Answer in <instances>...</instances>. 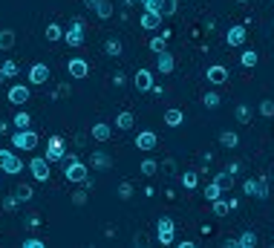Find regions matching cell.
Segmentation results:
<instances>
[{
    "mask_svg": "<svg viewBox=\"0 0 274 248\" xmlns=\"http://www.w3.org/2000/svg\"><path fill=\"white\" fill-rule=\"evenodd\" d=\"M41 144V136L35 130H29V127H23V130H18L15 136H12V147L15 150H23V153H29V150H35Z\"/></svg>",
    "mask_w": 274,
    "mask_h": 248,
    "instance_id": "6da1fadb",
    "label": "cell"
},
{
    "mask_svg": "<svg viewBox=\"0 0 274 248\" xmlns=\"http://www.w3.org/2000/svg\"><path fill=\"white\" fill-rule=\"evenodd\" d=\"M64 176H67V182H72V185H84V182L90 179V170H87V165H84L81 159H75V162L64 165Z\"/></svg>",
    "mask_w": 274,
    "mask_h": 248,
    "instance_id": "7a4b0ae2",
    "label": "cell"
},
{
    "mask_svg": "<svg viewBox=\"0 0 274 248\" xmlns=\"http://www.w3.org/2000/svg\"><path fill=\"white\" fill-rule=\"evenodd\" d=\"M0 170L9 173V176H18L23 170V159L18 153H12V150H0Z\"/></svg>",
    "mask_w": 274,
    "mask_h": 248,
    "instance_id": "3957f363",
    "label": "cell"
},
{
    "mask_svg": "<svg viewBox=\"0 0 274 248\" xmlns=\"http://www.w3.org/2000/svg\"><path fill=\"white\" fill-rule=\"evenodd\" d=\"M64 41H67V47H84V21L81 18H75L72 24H69V29L64 32Z\"/></svg>",
    "mask_w": 274,
    "mask_h": 248,
    "instance_id": "277c9868",
    "label": "cell"
},
{
    "mask_svg": "<svg viewBox=\"0 0 274 248\" xmlns=\"http://www.w3.org/2000/svg\"><path fill=\"white\" fill-rule=\"evenodd\" d=\"M64 156H67L64 136H49V142H46V159H49V162H61Z\"/></svg>",
    "mask_w": 274,
    "mask_h": 248,
    "instance_id": "5b68a950",
    "label": "cell"
},
{
    "mask_svg": "<svg viewBox=\"0 0 274 248\" xmlns=\"http://www.w3.org/2000/svg\"><path fill=\"white\" fill-rule=\"evenodd\" d=\"M29 170H32L35 182H46V179L52 176V173H49V159H46V156H35L32 162H29Z\"/></svg>",
    "mask_w": 274,
    "mask_h": 248,
    "instance_id": "8992f818",
    "label": "cell"
},
{
    "mask_svg": "<svg viewBox=\"0 0 274 248\" xmlns=\"http://www.w3.org/2000/svg\"><path fill=\"white\" fill-rule=\"evenodd\" d=\"M245 38H248V26L245 24L228 26V32H225V44H228V47H242Z\"/></svg>",
    "mask_w": 274,
    "mask_h": 248,
    "instance_id": "52a82bcc",
    "label": "cell"
},
{
    "mask_svg": "<svg viewBox=\"0 0 274 248\" xmlns=\"http://www.w3.org/2000/svg\"><path fill=\"white\" fill-rule=\"evenodd\" d=\"M67 72L75 78V81H81V78L90 75V61L87 58H69L67 61Z\"/></svg>",
    "mask_w": 274,
    "mask_h": 248,
    "instance_id": "ba28073f",
    "label": "cell"
},
{
    "mask_svg": "<svg viewBox=\"0 0 274 248\" xmlns=\"http://www.w3.org/2000/svg\"><path fill=\"white\" fill-rule=\"evenodd\" d=\"M29 95H32V90H29L26 84H12L9 87V101L15 107H23L26 101H29Z\"/></svg>",
    "mask_w": 274,
    "mask_h": 248,
    "instance_id": "9c48e42d",
    "label": "cell"
},
{
    "mask_svg": "<svg viewBox=\"0 0 274 248\" xmlns=\"http://www.w3.org/2000/svg\"><path fill=\"white\" fill-rule=\"evenodd\" d=\"M156 144H159V136H156L153 130H139L136 133V147H139V150H145V153H148V150H153Z\"/></svg>",
    "mask_w": 274,
    "mask_h": 248,
    "instance_id": "30bf717a",
    "label": "cell"
},
{
    "mask_svg": "<svg viewBox=\"0 0 274 248\" xmlns=\"http://www.w3.org/2000/svg\"><path fill=\"white\" fill-rule=\"evenodd\" d=\"M205 81L208 84H225L228 81V70H225L222 64H211L205 70Z\"/></svg>",
    "mask_w": 274,
    "mask_h": 248,
    "instance_id": "8fae6325",
    "label": "cell"
},
{
    "mask_svg": "<svg viewBox=\"0 0 274 248\" xmlns=\"http://www.w3.org/2000/svg\"><path fill=\"white\" fill-rule=\"evenodd\" d=\"M49 81V67H46L44 61H38L29 67V84H46Z\"/></svg>",
    "mask_w": 274,
    "mask_h": 248,
    "instance_id": "7c38bea8",
    "label": "cell"
},
{
    "mask_svg": "<svg viewBox=\"0 0 274 248\" xmlns=\"http://www.w3.org/2000/svg\"><path fill=\"white\" fill-rule=\"evenodd\" d=\"M156 67H159V72L171 75V72L176 70V58H173L168 49H162V52H156Z\"/></svg>",
    "mask_w": 274,
    "mask_h": 248,
    "instance_id": "4fadbf2b",
    "label": "cell"
},
{
    "mask_svg": "<svg viewBox=\"0 0 274 248\" xmlns=\"http://www.w3.org/2000/svg\"><path fill=\"white\" fill-rule=\"evenodd\" d=\"M90 167H95V170H110L113 167V156L104 153V150H95V153H90Z\"/></svg>",
    "mask_w": 274,
    "mask_h": 248,
    "instance_id": "5bb4252c",
    "label": "cell"
},
{
    "mask_svg": "<svg viewBox=\"0 0 274 248\" xmlns=\"http://www.w3.org/2000/svg\"><path fill=\"white\" fill-rule=\"evenodd\" d=\"M136 90L139 93H150L153 90V72L150 70H136Z\"/></svg>",
    "mask_w": 274,
    "mask_h": 248,
    "instance_id": "9a60e30c",
    "label": "cell"
},
{
    "mask_svg": "<svg viewBox=\"0 0 274 248\" xmlns=\"http://www.w3.org/2000/svg\"><path fill=\"white\" fill-rule=\"evenodd\" d=\"M162 21H165V15H162V12H145L142 18H139L142 29H159Z\"/></svg>",
    "mask_w": 274,
    "mask_h": 248,
    "instance_id": "2e32d148",
    "label": "cell"
},
{
    "mask_svg": "<svg viewBox=\"0 0 274 248\" xmlns=\"http://www.w3.org/2000/svg\"><path fill=\"white\" fill-rule=\"evenodd\" d=\"M90 136L95 139V142H107V139L113 136V127H110L107 121H98V124H92L90 127Z\"/></svg>",
    "mask_w": 274,
    "mask_h": 248,
    "instance_id": "e0dca14e",
    "label": "cell"
},
{
    "mask_svg": "<svg viewBox=\"0 0 274 248\" xmlns=\"http://www.w3.org/2000/svg\"><path fill=\"white\" fill-rule=\"evenodd\" d=\"M182 121H185V113L179 107H171V110L165 113V124H168V127H182Z\"/></svg>",
    "mask_w": 274,
    "mask_h": 248,
    "instance_id": "ac0fdd59",
    "label": "cell"
},
{
    "mask_svg": "<svg viewBox=\"0 0 274 248\" xmlns=\"http://www.w3.org/2000/svg\"><path fill=\"white\" fill-rule=\"evenodd\" d=\"M104 52H107L110 58H118V55L124 52V47H121V41H118V38H107V41H104Z\"/></svg>",
    "mask_w": 274,
    "mask_h": 248,
    "instance_id": "d6986e66",
    "label": "cell"
},
{
    "mask_svg": "<svg viewBox=\"0 0 274 248\" xmlns=\"http://www.w3.org/2000/svg\"><path fill=\"white\" fill-rule=\"evenodd\" d=\"M115 127H118V130H133V127H136V116H133V113H118Z\"/></svg>",
    "mask_w": 274,
    "mask_h": 248,
    "instance_id": "ffe728a7",
    "label": "cell"
},
{
    "mask_svg": "<svg viewBox=\"0 0 274 248\" xmlns=\"http://www.w3.org/2000/svg\"><path fill=\"white\" fill-rule=\"evenodd\" d=\"M44 38L49 41V44H58V41H64V29H61L58 24H49L44 29Z\"/></svg>",
    "mask_w": 274,
    "mask_h": 248,
    "instance_id": "44dd1931",
    "label": "cell"
},
{
    "mask_svg": "<svg viewBox=\"0 0 274 248\" xmlns=\"http://www.w3.org/2000/svg\"><path fill=\"white\" fill-rule=\"evenodd\" d=\"M219 144L231 150V147H237V144H240V136H237L234 130H222V133H219Z\"/></svg>",
    "mask_w": 274,
    "mask_h": 248,
    "instance_id": "7402d4cb",
    "label": "cell"
},
{
    "mask_svg": "<svg viewBox=\"0 0 274 248\" xmlns=\"http://www.w3.org/2000/svg\"><path fill=\"white\" fill-rule=\"evenodd\" d=\"M179 179H182V188L185 190H194L196 185H199V173H196V170H185Z\"/></svg>",
    "mask_w": 274,
    "mask_h": 248,
    "instance_id": "603a6c76",
    "label": "cell"
},
{
    "mask_svg": "<svg viewBox=\"0 0 274 248\" xmlns=\"http://www.w3.org/2000/svg\"><path fill=\"white\" fill-rule=\"evenodd\" d=\"M234 118H237L240 124H248V121H251V107L248 104H237L234 107Z\"/></svg>",
    "mask_w": 274,
    "mask_h": 248,
    "instance_id": "cb8c5ba5",
    "label": "cell"
},
{
    "mask_svg": "<svg viewBox=\"0 0 274 248\" xmlns=\"http://www.w3.org/2000/svg\"><path fill=\"white\" fill-rule=\"evenodd\" d=\"M214 182H217L222 190H231V188H234V176H231L228 170H219L217 176H214Z\"/></svg>",
    "mask_w": 274,
    "mask_h": 248,
    "instance_id": "d4e9b609",
    "label": "cell"
},
{
    "mask_svg": "<svg viewBox=\"0 0 274 248\" xmlns=\"http://www.w3.org/2000/svg\"><path fill=\"white\" fill-rule=\"evenodd\" d=\"M12 47H15V32L12 29H0V49L9 52Z\"/></svg>",
    "mask_w": 274,
    "mask_h": 248,
    "instance_id": "484cf974",
    "label": "cell"
},
{
    "mask_svg": "<svg viewBox=\"0 0 274 248\" xmlns=\"http://www.w3.org/2000/svg\"><path fill=\"white\" fill-rule=\"evenodd\" d=\"M257 61H260V58H257V52H254V49H245V52L240 55V64L245 67V70H254V67H257Z\"/></svg>",
    "mask_w": 274,
    "mask_h": 248,
    "instance_id": "4316f807",
    "label": "cell"
},
{
    "mask_svg": "<svg viewBox=\"0 0 274 248\" xmlns=\"http://www.w3.org/2000/svg\"><path fill=\"white\" fill-rule=\"evenodd\" d=\"M237 239H240V248H254V245H257V234H254L251 228H248V231H242Z\"/></svg>",
    "mask_w": 274,
    "mask_h": 248,
    "instance_id": "83f0119b",
    "label": "cell"
},
{
    "mask_svg": "<svg viewBox=\"0 0 274 248\" xmlns=\"http://www.w3.org/2000/svg\"><path fill=\"white\" fill-rule=\"evenodd\" d=\"M12 124H15L18 130H23V127H29V124H32V118H29V113L18 110V113H15V118H12Z\"/></svg>",
    "mask_w": 274,
    "mask_h": 248,
    "instance_id": "f1b7e54d",
    "label": "cell"
},
{
    "mask_svg": "<svg viewBox=\"0 0 274 248\" xmlns=\"http://www.w3.org/2000/svg\"><path fill=\"white\" fill-rule=\"evenodd\" d=\"M95 15H98L101 21H107V18H113V3H110V0H101V3L95 6Z\"/></svg>",
    "mask_w": 274,
    "mask_h": 248,
    "instance_id": "f546056e",
    "label": "cell"
},
{
    "mask_svg": "<svg viewBox=\"0 0 274 248\" xmlns=\"http://www.w3.org/2000/svg\"><path fill=\"white\" fill-rule=\"evenodd\" d=\"M176 9H179V0H159V12L168 18V15H176Z\"/></svg>",
    "mask_w": 274,
    "mask_h": 248,
    "instance_id": "4dcf8cb0",
    "label": "cell"
},
{
    "mask_svg": "<svg viewBox=\"0 0 274 248\" xmlns=\"http://www.w3.org/2000/svg\"><path fill=\"white\" fill-rule=\"evenodd\" d=\"M15 196H18L21 202H29V199H32V185H26V182H21V185L15 188Z\"/></svg>",
    "mask_w": 274,
    "mask_h": 248,
    "instance_id": "1f68e13d",
    "label": "cell"
},
{
    "mask_svg": "<svg viewBox=\"0 0 274 248\" xmlns=\"http://www.w3.org/2000/svg\"><path fill=\"white\" fill-rule=\"evenodd\" d=\"M159 234H176V225H173V219L171 216H159Z\"/></svg>",
    "mask_w": 274,
    "mask_h": 248,
    "instance_id": "d6a6232c",
    "label": "cell"
},
{
    "mask_svg": "<svg viewBox=\"0 0 274 248\" xmlns=\"http://www.w3.org/2000/svg\"><path fill=\"white\" fill-rule=\"evenodd\" d=\"M211 211H214V216H228L231 205L225 199H214V205H211Z\"/></svg>",
    "mask_w": 274,
    "mask_h": 248,
    "instance_id": "836d02e7",
    "label": "cell"
},
{
    "mask_svg": "<svg viewBox=\"0 0 274 248\" xmlns=\"http://www.w3.org/2000/svg\"><path fill=\"white\" fill-rule=\"evenodd\" d=\"M202 104H205L208 110H217V107H219V93H214V90H208V93L202 95Z\"/></svg>",
    "mask_w": 274,
    "mask_h": 248,
    "instance_id": "e575fe53",
    "label": "cell"
},
{
    "mask_svg": "<svg viewBox=\"0 0 274 248\" xmlns=\"http://www.w3.org/2000/svg\"><path fill=\"white\" fill-rule=\"evenodd\" d=\"M242 190H245V196H257L260 193V182L257 179H245L242 182Z\"/></svg>",
    "mask_w": 274,
    "mask_h": 248,
    "instance_id": "d590c367",
    "label": "cell"
},
{
    "mask_svg": "<svg viewBox=\"0 0 274 248\" xmlns=\"http://www.w3.org/2000/svg\"><path fill=\"white\" fill-rule=\"evenodd\" d=\"M219 196H222V188H219L217 182H211V185H205V199H219Z\"/></svg>",
    "mask_w": 274,
    "mask_h": 248,
    "instance_id": "8d00e7d4",
    "label": "cell"
},
{
    "mask_svg": "<svg viewBox=\"0 0 274 248\" xmlns=\"http://www.w3.org/2000/svg\"><path fill=\"white\" fill-rule=\"evenodd\" d=\"M0 67H3V72H6V78H15V75L21 72V67H18V61H3Z\"/></svg>",
    "mask_w": 274,
    "mask_h": 248,
    "instance_id": "74e56055",
    "label": "cell"
},
{
    "mask_svg": "<svg viewBox=\"0 0 274 248\" xmlns=\"http://www.w3.org/2000/svg\"><path fill=\"white\" fill-rule=\"evenodd\" d=\"M257 107H260V116H265V118L274 116V101H271V98H263Z\"/></svg>",
    "mask_w": 274,
    "mask_h": 248,
    "instance_id": "f35d334b",
    "label": "cell"
},
{
    "mask_svg": "<svg viewBox=\"0 0 274 248\" xmlns=\"http://www.w3.org/2000/svg\"><path fill=\"white\" fill-rule=\"evenodd\" d=\"M156 170H159V165H156L153 159H145V162H142V173H145V176H153Z\"/></svg>",
    "mask_w": 274,
    "mask_h": 248,
    "instance_id": "ab89813d",
    "label": "cell"
},
{
    "mask_svg": "<svg viewBox=\"0 0 274 248\" xmlns=\"http://www.w3.org/2000/svg\"><path fill=\"white\" fill-rule=\"evenodd\" d=\"M21 245H23V248H44L46 242L41 239V236H26V239H23Z\"/></svg>",
    "mask_w": 274,
    "mask_h": 248,
    "instance_id": "60d3db41",
    "label": "cell"
},
{
    "mask_svg": "<svg viewBox=\"0 0 274 248\" xmlns=\"http://www.w3.org/2000/svg\"><path fill=\"white\" fill-rule=\"evenodd\" d=\"M18 196H15V193H12V196H6V199H3V211L6 213H12V211H18Z\"/></svg>",
    "mask_w": 274,
    "mask_h": 248,
    "instance_id": "b9f144b4",
    "label": "cell"
},
{
    "mask_svg": "<svg viewBox=\"0 0 274 248\" xmlns=\"http://www.w3.org/2000/svg\"><path fill=\"white\" fill-rule=\"evenodd\" d=\"M260 182V193H257V199H268V176H257Z\"/></svg>",
    "mask_w": 274,
    "mask_h": 248,
    "instance_id": "7bdbcfd3",
    "label": "cell"
},
{
    "mask_svg": "<svg viewBox=\"0 0 274 248\" xmlns=\"http://www.w3.org/2000/svg\"><path fill=\"white\" fill-rule=\"evenodd\" d=\"M165 41H168L165 35L162 38H150V52H162V49H165Z\"/></svg>",
    "mask_w": 274,
    "mask_h": 248,
    "instance_id": "ee69618b",
    "label": "cell"
},
{
    "mask_svg": "<svg viewBox=\"0 0 274 248\" xmlns=\"http://www.w3.org/2000/svg\"><path fill=\"white\" fill-rule=\"evenodd\" d=\"M118 196H121V199H130V196H133V185H130V182H121V185H118Z\"/></svg>",
    "mask_w": 274,
    "mask_h": 248,
    "instance_id": "f6af8a7d",
    "label": "cell"
},
{
    "mask_svg": "<svg viewBox=\"0 0 274 248\" xmlns=\"http://www.w3.org/2000/svg\"><path fill=\"white\" fill-rule=\"evenodd\" d=\"M72 205H78V208H81V205H87V188L72 193Z\"/></svg>",
    "mask_w": 274,
    "mask_h": 248,
    "instance_id": "bcb514c9",
    "label": "cell"
},
{
    "mask_svg": "<svg viewBox=\"0 0 274 248\" xmlns=\"http://www.w3.org/2000/svg\"><path fill=\"white\" fill-rule=\"evenodd\" d=\"M145 6V12H159V0H139Z\"/></svg>",
    "mask_w": 274,
    "mask_h": 248,
    "instance_id": "7dc6e473",
    "label": "cell"
},
{
    "mask_svg": "<svg viewBox=\"0 0 274 248\" xmlns=\"http://www.w3.org/2000/svg\"><path fill=\"white\" fill-rule=\"evenodd\" d=\"M162 170L171 173V176H176V162H173V159H165V162H162Z\"/></svg>",
    "mask_w": 274,
    "mask_h": 248,
    "instance_id": "c3c4849f",
    "label": "cell"
},
{
    "mask_svg": "<svg viewBox=\"0 0 274 248\" xmlns=\"http://www.w3.org/2000/svg\"><path fill=\"white\" fill-rule=\"evenodd\" d=\"M26 225H29V228H32V231H35V228H41V225H44V222H41V216H38V213H32V216L26 219Z\"/></svg>",
    "mask_w": 274,
    "mask_h": 248,
    "instance_id": "681fc988",
    "label": "cell"
},
{
    "mask_svg": "<svg viewBox=\"0 0 274 248\" xmlns=\"http://www.w3.org/2000/svg\"><path fill=\"white\" fill-rule=\"evenodd\" d=\"M159 245H173V234H159Z\"/></svg>",
    "mask_w": 274,
    "mask_h": 248,
    "instance_id": "f907efd6",
    "label": "cell"
},
{
    "mask_svg": "<svg viewBox=\"0 0 274 248\" xmlns=\"http://www.w3.org/2000/svg\"><path fill=\"white\" fill-rule=\"evenodd\" d=\"M113 84H115V87H124V72H115V75H113Z\"/></svg>",
    "mask_w": 274,
    "mask_h": 248,
    "instance_id": "816d5d0a",
    "label": "cell"
},
{
    "mask_svg": "<svg viewBox=\"0 0 274 248\" xmlns=\"http://www.w3.org/2000/svg\"><path fill=\"white\" fill-rule=\"evenodd\" d=\"M133 242H136V245H148L150 239H148V234H136V239H133Z\"/></svg>",
    "mask_w": 274,
    "mask_h": 248,
    "instance_id": "f5cc1de1",
    "label": "cell"
},
{
    "mask_svg": "<svg viewBox=\"0 0 274 248\" xmlns=\"http://www.w3.org/2000/svg\"><path fill=\"white\" fill-rule=\"evenodd\" d=\"M225 248H240V239H237V236H228V239H225Z\"/></svg>",
    "mask_w": 274,
    "mask_h": 248,
    "instance_id": "db71d44e",
    "label": "cell"
},
{
    "mask_svg": "<svg viewBox=\"0 0 274 248\" xmlns=\"http://www.w3.org/2000/svg\"><path fill=\"white\" fill-rule=\"evenodd\" d=\"M98 3H101V0H84V6H87V9H92V12H95V6H98Z\"/></svg>",
    "mask_w": 274,
    "mask_h": 248,
    "instance_id": "11a10c76",
    "label": "cell"
},
{
    "mask_svg": "<svg viewBox=\"0 0 274 248\" xmlns=\"http://www.w3.org/2000/svg\"><path fill=\"white\" fill-rule=\"evenodd\" d=\"M179 248H196V242H191V239H182V242H179Z\"/></svg>",
    "mask_w": 274,
    "mask_h": 248,
    "instance_id": "9f6ffc18",
    "label": "cell"
},
{
    "mask_svg": "<svg viewBox=\"0 0 274 248\" xmlns=\"http://www.w3.org/2000/svg\"><path fill=\"white\" fill-rule=\"evenodd\" d=\"M0 133H9V124L6 121H0Z\"/></svg>",
    "mask_w": 274,
    "mask_h": 248,
    "instance_id": "6f0895ef",
    "label": "cell"
},
{
    "mask_svg": "<svg viewBox=\"0 0 274 248\" xmlns=\"http://www.w3.org/2000/svg\"><path fill=\"white\" fill-rule=\"evenodd\" d=\"M6 81V72H3V67H0V84Z\"/></svg>",
    "mask_w": 274,
    "mask_h": 248,
    "instance_id": "680465c9",
    "label": "cell"
},
{
    "mask_svg": "<svg viewBox=\"0 0 274 248\" xmlns=\"http://www.w3.org/2000/svg\"><path fill=\"white\" fill-rule=\"evenodd\" d=\"M121 3H124V6H133V3H136V0H121Z\"/></svg>",
    "mask_w": 274,
    "mask_h": 248,
    "instance_id": "91938a15",
    "label": "cell"
},
{
    "mask_svg": "<svg viewBox=\"0 0 274 248\" xmlns=\"http://www.w3.org/2000/svg\"><path fill=\"white\" fill-rule=\"evenodd\" d=\"M240 3H245V0H240Z\"/></svg>",
    "mask_w": 274,
    "mask_h": 248,
    "instance_id": "94428289",
    "label": "cell"
}]
</instances>
